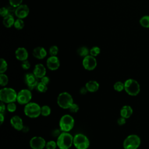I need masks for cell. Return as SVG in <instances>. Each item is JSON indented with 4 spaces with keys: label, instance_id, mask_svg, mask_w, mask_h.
Masks as SVG:
<instances>
[{
    "label": "cell",
    "instance_id": "ba28073f",
    "mask_svg": "<svg viewBox=\"0 0 149 149\" xmlns=\"http://www.w3.org/2000/svg\"><path fill=\"white\" fill-rule=\"evenodd\" d=\"M73 145L77 149H87L90 146V141L84 134L78 133L73 137Z\"/></svg>",
    "mask_w": 149,
    "mask_h": 149
},
{
    "label": "cell",
    "instance_id": "83f0119b",
    "mask_svg": "<svg viewBox=\"0 0 149 149\" xmlns=\"http://www.w3.org/2000/svg\"><path fill=\"white\" fill-rule=\"evenodd\" d=\"M8 77L5 73H0V85L1 86H5L8 83Z\"/></svg>",
    "mask_w": 149,
    "mask_h": 149
},
{
    "label": "cell",
    "instance_id": "484cf974",
    "mask_svg": "<svg viewBox=\"0 0 149 149\" xmlns=\"http://www.w3.org/2000/svg\"><path fill=\"white\" fill-rule=\"evenodd\" d=\"M113 88L115 91L118 92L122 91L125 89L124 83H122V81H116L113 84Z\"/></svg>",
    "mask_w": 149,
    "mask_h": 149
},
{
    "label": "cell",
    "instance_id": "ab89813d",
    "mask_svg": "<svg viewBox=\"0 0 149 149\" xmlns=\"http://www.w3.org/2000/svg\"><path fill=\"white\" fill-rule=\"evenodd\" d=\"M40 80H41V81H40L41 82H42V83H44L46 85H48V84L49 83V80H50L49 78L47 76H44V77L41 78Z\"/></svg>",
    "mask_w": 149,
    "mask_h": 149
},
{
    "label": "cell",
    "instance_id": "b9f144b4",
    "mask_svg": "<svg viewBox=\"0 0 149 149\" xmlns=\"http://www.w3.org/2000/svg\"><path fill=\"white\" fill-rule=\"evenodd\" d=\"M87 91H88V90H87V89L86 88V86L81 87V88H80V89L79 90V92H80V93L81 94H82V95H84V94H86L87 93Z\"/></svg>",
    "mask_w": 149,
    "mask_h": 149
},
{
    "label": "cell",
    "instance_id": "5bb4252c",
    "mask_svg": "<svg viewBox=\"0 0 149 149\" xmlns=\"http://www.w3.org/2000/svg\"><path fill=\"white\" fill-rule=\"evenodd\" d=\"M47 66L51 70H56L60 66V61L56 56H50L47 59Z\"/></svg>",
    "mask_w": 149,
    "mask_h": 149
},
{
    "label": "cell",
    "instance_id": "cb8c5ba5",
    "mask_svg": "<svg viewBox=\"0 0 149 149\" xmlns=\"http://www.w3.org/2000/svg\"><path fill=\"white\" fill-rule=\"evenodd\" d=\"M51 109L47 105H44L41 108V115L44 116H48L51 114Z\"/></svg>",
    "mask_w": 149,
    "mask_h": 149
},
{
    "label": "cell",
    "instance_id": "f35d334b",
    "mask_svg": "<svg viewBox=\"0 0 149 149\" xmlns=\"http://www.w3.org/2000/svg\"><path fill=\"white\" fill-rule=\"evenodd\" d=\"M126 118L120 116V118H119L117 120V123L119 126H122L124 125L126 123Z\"/></svg>",
    "mask_w": 149,
    "mask_h": 149
},
{
    "label": "cell",
    "instance_id": "4316f807",
    "mask_svg": "<svg viewBox=\"0 0 149 149\" xmlns=\"http://www.w3.org/2000/svg\"><path fill=\"white\" fill-rule=\"evenodd\" d=\"M36 90L40 92V93H45L47 90H48V87H47V85L42 83V82H38L37 87H36Z\"/></svg>",
    "mask_w": 149,
    "mask_h": 149
},
{
    "label": "cell",
    "instance_id": "ee69618b",
    "mask_svg": "<svg viewBox=\"0 0 149 149\" xmlns=\"http://www.w3.org/2000/svg\"><path fill=\"white\" fill-rule=\"evenodd\" d=\"M22 131L23 132V133H27L29 131V127L28 126H24Z\"/></svg>",
    "mask_w": 149,
    "mask_h": 149
},
{
    "label": "cell",
    "instance_id": "4fadbf2b",
    "mask_svg": "<svg viewBox=\"0 0 149 149\" xmlns=\"http://www.w3.org/2000/svg\"><path fill=\"white\" fill-rule=\"evenodd\" d=\"M29 13V8L25 4H22L16 8L15 15L19 19H24L26 17Z\"/></svg>",
    "mask_w": 149,
    "mask_h": 149
},
{
    "label": "cell",
    "instance_id": "8992f818",
    "mask_svg": "<svg viewBox=\"0 0 149 149\" xmlns=\"http://www.w3.org/2000/svg\"><path fill=\"white\" fill-rule=\"evenodd\" d=\"M74 125V120L73 118L70 115H64L59 120V126L62 132H69L73 128Z\"/></svg>",
    "mask_w": 149,
    "mask_h": 149
},
{
    "label": "cell",
    "instance_id": "8fae6325",
    "mask_svg": "<svg viewBox=\"0 0 149 149\" xmlns=\"http://www.w3.org/2000/svg\"><path fill=\"white\" fill-rule=\"evenodd\" d=\"M46 141L40 136H34L30 140V146L32 149H43L45 148Z\"/></svg>",
    "mask_w": 149,
    "mask_h": 149
},
{
    "label": "cell",
    "instance_id": "277c9868",
    "mask_svg": "<svg viewBox=\"0 0 149 149\" xmlns=\"http://www.w3.org/2000/svg\"><path fill=\"white\" fill-rule=\"evenodd\" d=\"M125 91L131 96H136L140 91V86L138 81L133 79H127L125 83Z\"/></svg>",
    "mask_w": 149,
    "mask_h": 149
},
{
    "label": "cell",
    "instance_id": "8d00e7d4",
    "mask_svg": "<svg viewBox=\"0 0 149 149\" xmlns=\"http://www.w3.org/2000/svg\"><path fill=\"white\" fill-rule=\"evenodd\" d=\"M61 130L59 129H54L52 132H51V136L54 137H56L58 138L59 137V136L61 134Z\"/></svg>",
    "mask_w": 149,
    "mask_h": 149
},
{
    "label": "cell",
    "instance_id": "e0dca14e",
    "mask_svg": "<svg viewBox=\"0 0 149 149\" xmlns=\"http://www.w3.org/2000/svg\"><path fill=\"white\" fill-rule=\"evenodd\" d=\"M33 74L38 79H41L46 74V68L41 63L36 64L33 69Z\"/></svg>",
    "mask_w": 149,
    "mask_h": 149
},
{
    "label": "cell",
    "instance_id": "74e56055",
    "mask_svg": "<svg viewBox=\"0 0 149 149\" xmlns=\"http://www.w3.org/2000/svg\"><path fill=\"white\" fill-rule=\"evenodd\" d=\"M21 66H22V68L23 69L28 70L30 68V62L27 60H26V61H22Z\"/></svg>",
    "mask_w": 149,
    "mask_h": 149
},
{
    "label": "cell",
    "instance_id": "2e32d148",
    "mask_svg": "<svg viewBox=\"0 0 149 149\" xmlns=\"http://www.w3.org/2000/svg\"><path fill=\"white\" fill-rule=\"evenodd\" d=\"M15 56L17 60L22 62L27 60L29 53L25 48L19 47L15 51Z\"/></svg>",
    "mask_w": 149,
    "mask_h": 149
},
{
    "label": "cell",
    "instance_id": "1f68e13d",
    "mask_svg": "<svg viewBox=\"0 0 149 149\" xmlns=\"http://www.w3.org/2000/svg\"><path fill=\"white\" fill-rule=\"evenodd\" d=\"M59 51V49L56 45H52L49 49V54L51 56H56Z\"/></svg>",
    "mask_w": 149,
    "mask_h": 149
},
{
    "label": "cell",
    "instance_id": "f1b7e54d",
    "mask_svg": "<svg viewBox=\"0 0 149 149\" xmlns=\"http://www.w3.org/2000/svg\"><path fill=\"white\" fill-rule=\"evenodd\" d=\"M1 66L0 73H5L8 69V63L3 58H1Z\"/></svg>",
    "mask_w": 149,
    "mask_h": 149
},
{
    "label": "cell",
    "instance_id": "7402d4cb",
    "mask_svg": "<svg viewBox=\"0 0 149 149\" xmlns=\"http://www.w3.org/2000/svg\"><path fill=\"white\" fill-rule=\"evenodd\" d=\"M139 23L144 28H149V15H144L139 20Z\"/></svg>",
    "mask_w": 149,
    "mask_h": 149
},
{
    "label": "cell",
    "instance_id": "6da1fadb",
    "mask_svg": "<svg viewBox=\"0 0 149 149\" xmlns=\"http://www.w3.org/2000/svg\"><path fill=\"white\" fill-rule=\"evenodd\" d=\"M56 144L59 149H69L73 144V136L68 132H62L57 138Z\"/></svg>",
    "mask_w": 149,
    "mask_h": 149
},
{
    "label": "cell",
    "instance_id": "44dd1931",
    "mask_svg": "<svg viewBox=\"0 0 149 149\" xmlns=\"http://www.w3.org/2000/svg\"><path fill=\"white\" fill-rule=\"evenodd\" d=\"M15 20L14 19V17L12 15H8L5 16L3 19V24L6 28H10L13 25H14Z\"/></svg>",
    "mask_w": 149,
    "mask_h": 149
},
{
    "label": "cell",
    "instance_id": "d4e9b609",
    "mask_svg": "<svg viewBox=\"0 0 149 149\" xmlns=\"http://www.w3.org/2000/svg\"><path fill=\"white\" fill-rule=\"evenodd\" d=\"M14 27L17 30H22L23 29L24 26V21L22 20V19H17L15 21L14 23Z\"/></svg>",
    "mask_w": 149,
    "mask_h": 149
},
{
    "label": "cell",
    "instance_id": "9c48e42d",
    "mask_svg": "<svg viewBox=\"0 0 149 149\" xmlns=\"http://www.w3.org/2000/svg\"><path fill=\"white\" fill-rule=\"evenodd\" d=\"M32 98L31 90L26 88L22 89L19 91L17 95L16 101L20 105H26L30 102Z\"/></svg>",
    "mask_w": 149,
    "mask_h": 149
},
{
    "label": "cell",
    "instance_id": "836d02e7",
    "mask_svg": "<svg viewBox=\"0 0 149 149\" xmlns=\"http://www.w3.org/2000/svg\"><path fill=\"white\" fill-rule=\"evenodd\" d=\"M10 5L17 8L20 5H22V3L23 2V0H9Z\"/></svg>",
    "mask_w": 149,
    "mask_h": 149
},
{
    "label": "cell",
    "instance_id": "60d3db41",
    "mask_svg": "<svg viewBox=\"0 0 149 149\" xmlns=\"http://www.w3.org/2000/svg\"><path fill=\"white\" fill-rule=\"evenodd\" d=\"M6 109V107L5 105V103L3 102H1V105H0V113H3L5 112Z\"/></svg>",
    "mask_w": 149,
    "mask_h": 149
},
{
    "label": "cell",
    "instance_id": "4dcf8cb0",
    "mask_svg": "<svg viewBox=\"0 0 149 149\" xmlns=\"http://www.w3.org/2000/svg\"><path fill=\"white\" fill-rule=\"evenodd\" d=\"M56 141L54 140H49L46 143L45 148L46 149H56L57 147Z\"/></svg>",
    "mask_w": 149,
    "mask_h": 149
},
{
    "label": "cell",
    "instance_id": "d590c367",
    "mask_svg": "<svg viewBox=\"0 0 149 149\" xmlns=\"http://www.w3.org/2000/svg\"><path fill=\"white\" fill-rule=\"evenodd\" d=\"M0 15L1 16L3 17L8 16V15H9V10L8 9V8H6V7L1 8L0 9Z\"/></svg>",
    "mask_w": 149,
    "mask_h": 149
},
{
    "label": "cell",
    "instance_id": "ffe728a7",
    "mask_svg": "<svg viewBox=\"0 0 149 149\" xmlns=\"http://www.w3.org/2000/svg\"><path fill=\"white\" fill-rule=\"evenodd\" d=\"M85 86L88 92L94 93L98 90L100 84L95 80H90L86 83Z\"/></svg>",
    "mask_w": 149,
    "mask_h": 149
},
{
    "label": "cell",
    "instance_id": "52a82bcc",
    "mask_svg": "<svg viewBox=\"0 0 149 149\" xmlns=\"http://www.w3.org/2000/svg\"><path fill=\"white\" fill-rule=\"evenodd\" d=\"M141 144V140L136 134H130L126 137L123 143L124 149H137Z\"/></svg>",
    "mask_w": 149,
    "mask_h": 149
},
{
    "label": "cell",
    "instance_id": "d6986e66",
    "mask_svg": "<svg viewBox=\"0 0 149 149\" xmlns=\"http://www.w3.org/2000/svg\"><path fill=\"white\" fill-rule=\"evenodd\" d=\"M133 111L132 108L130 105H124L123 106L120 111V116L123 117L126 119L129 118L133 114Z\"/></svg>",
    "mask_w": 149,
    "mask_h": 149
},
{
    "label": "cell",
    "instance_id": "5b68a950",
    "mask_svg": "<svg viewBox=\"0 0 149 149\" xmlns=\"http://www.w3.org/2000/svg\"><path fill=\"white\" fill-rule=\"evenodd\" d=\"M73 103V97L68 92L61 93L57 97V104L62 109H69Z\"/></svg>",
    "mask_w": 149,
    "mask_h": 149
},
{
    "label": "cell",
    "instance_id": "7a4b0ae2",
    "mask_svg": "<svg viewBox=\"0 0 149 149\" xmlns=\"http://www.w3.org/2000/svg\"><path fill=\"white\" fill-rule=\"evenodd\" d=\"M17 93L12 88L4 87L0 90V100L4 103L15 102L17 100Z\"/></svg>",
    "mask_w": 149,
    "mask_h": 149
},
{
    "label": "cell",
    "instance_id": "ac0fdd59",
    "mask_svg": "<svg viewBox=\"0 0 149 149\" xmlns=\"http://www.w3.org/2000/svg\"><path fill=\"white\" fill-rule=\"evenodd\" d=\"M47 51L42 47H37L33 50V55L38 59H44L47 56Z\"/></svg>",
    "mask_w": 149,
    "mask_h": 149
},
{
    "label": "cell",
    "instance_id": "603a6c76",
    "mask_svg": "<svg viewBox=\"0 0 149 149\" xmlns=\"http://www.w3.org/2000/svg\"><path fill=\"white\" fill-rule=\"evenodd\" d=\"M77 52L78 55H80V56L85 57V56L88 55V54H90V50L86 47L83 46V47H80L77 49Z\"/></svg>",
    "mask_w": 149,
    "mask_h": 149
},
{
    "label": "cell",
    "instance_id": "7c38bea8",
    "mask_svg": "<svg viewBox=\"0 0 149 149\" xmlns=\"http://www.w3.org/2000/svg\"><path fill=\"white\" fill-rule=\"evenodd\" d=\"M24 81L28 87V88L32 90L36 88V87L38 83V78H37L33 73H26L24 76Z\"/></svg>",
    "mask_w": 149,
    "mask_h": 149
},
{
    "label": "cell",
    "instance_id": "e575fe53",
    "mask_svg": "<svg viewBox=\"0 0 149 149\" xmlns=\"http://www.w3.org/2000/svg\"><path fill=\"white\" fill-rule=\"evenodd\" d=\"M69 109L70 112L72 113H76L78 112V111L79 109V107L77 104L73 103L70 106V107L69 108Z\"/></svg>",
    "mask_w": 149,
    "mask_h": 149
},
{
    "label": "cell",
    "instance_id": "3957f363",
    "mask_svg": "<svg viewBox=\"0 0 149 149\" xmlns=\"http://www.w3.org/2000/svg\"><path fill=\"white\" fill-rule=\"evenodd\" d=\"M41 108L37 103L30 102L24 105V113L30 118H36L41 115Z\"/></svg>",
    "mask_w": 149,
    "mask_h": 149
},
{
    "label": "cell",
    "instance_id": "30bf717a",
    "mask_svg": "<svg viewBox=\"0 0 149 149\" xmlns=\"http://www.w3.org/2000/svg\"><path fill=\"white\" fill-rule=\"evenodd\" d=\"M82 65L85 69L90 71L94 70L96 68L97 62L94 56L88 55L84 57L82 61Z\"/></svg>",
    "mask_w": 149,
    "mask_h": 149
},
{
    "label": "cell",
    "instance_id": "d6a6232c",
    "mask_svg": "<svg viewBox=\"0 0 149 149\" xmlns=\"http://www.w3.org/2000/svg\"><path fill=\"white\" fill-rule=\"evenodd\" d=\"M6 109L10 112H14L16 109V105L15 104V102L8 103L6 106Z\"/></svg>",
    "mask_w": 149,
    "mask_h": 149
},
{
    "label": "cell",
    "instance_id": "7bdbcfd3",
    "mask_svg": "<svg viewBox=\"0 0 149 149\" xmlns=\"http://www.w3.org/2000/svg\"><path fill=\"white\" fill-rule=\"evenodd\" d=\"M4 115L3 113H0V125H2L4 121Z\"/></svg>",
    "mask_w": 149,
    "mask_h": 149
},
{
    "label": "cell",
    "instance_id": "9a60e30c",
    "mask_svg": "<svg viewBox=\"0 0 149 149\" xmlns=\"http://www.w3.org/2000/svg\"><path fill=\"white\" fill-rule=\"evenodd\" d=\"M10 123L11 126L15 129H16V130H18V131H22V130L24 126L22 119L17 115L13 116L10 118Z\"/></svg>",
    "mask_w": 149,
    "mask_h": 149
},
{
    "label": "cell",
    "instance_id": "f546056e",
    "mask_svg": "<svg viewBox=\"0 0 149 149\" xmlns=\"http://www.w3.org/2000/svg\"><path fill=\"white\" fill-rule=\"evenodd\" d=\"M101 52V49L98 47L94 46L90 49V55L95 57L98 56Z\"/></svg>",
    "mask_w": 149,
    "mask_h": 149
}]
</instances>
